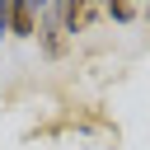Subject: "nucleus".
Instances as JSON below:
<instances>
[{"label": "nucleus", "instance_id": "f257e3e1", "mask_svg": "<svg viewBox=\"0 0 150 150\" xmlns=\"http://www.w3.org/2000/svg\"><path fill=\"white\" fill-rule=\"evenodd\" d=\"M5 33L33 38V33H38V9H33L28 0H9V9H5Z\"/></svg>", "mask_w": 150, "mask_h": 150}]
</instances>
